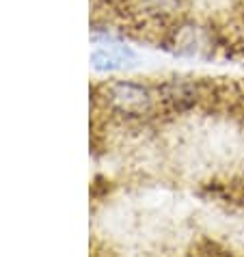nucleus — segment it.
<instances>
[{"instance_id":"f257e3e1","label":"nucleus","mask_w":244,"mask_h":257,"mask_svg":"<svg viewBox=\"0 0 244 257\" xmlns=\"http://www.w3.org/2000/svg\"><path fill=\"white\" fill-rule=\"evenodd\" d=\"M102 97L106 106L117 115L143 119L154 115L160 106L156 84H145L136 80H112L102 87Z\"/></svg>"}]
</instances>
